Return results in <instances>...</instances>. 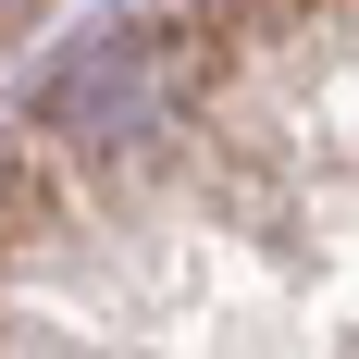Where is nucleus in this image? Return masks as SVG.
Segmentation results:
<instances>
[{
  "label": "nucleus",
  "instance_id": "1",
  "mask_svg": "<svg viewBox=\"0 0 359 359\" xmlns=\"http://www.w3.org/2000/svg\"><path fill=\"white\" fill-rule=\"evenodd\" d=\"M0 347H359V0H161L37 74Z\"/></svg>",
  "mask_w": 359,
  "mask_h": 359
},
{
  "label": "nucleus",
  "instance_id": "2",
  "mask_svg": "<svg viewBox=\"0 0 359 359\" xmlns=\"http://www.w3.org/2000/svg\"><path fill=\"white\" fill-rule=\"evenodd\" d=\"M37 13H50V0H0V62H13V37H25Z\"/></svg>",
  "mask_w": 359,
  "mask_h": 359
}]
</instances>
